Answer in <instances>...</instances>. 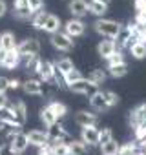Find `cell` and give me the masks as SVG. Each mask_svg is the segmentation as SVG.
<instances>
[{"label": "cell", "instance_id": "cell-1", "mask_svg": "<svg viewBox=\"0 0 146 155\" xmlns=\"http://www.w3.org/2000/svg\"><path fill=\"white\" fill-rule=\"evenodd\" d=\"M121 28H122V26H121L119 22L111 20V18H97L95 24H93V29H95L99 35H102V37H106V38H111V40L117 38Z\"/></svg>", "mask_w": 146, "mask_h": 155}, {"label": "cell", "instance_id": "cell-2", "mask_svg": "<svg viewBox=\"0 0 146 155\" xmlns=\"http://www.w3.org/2000/svg\"><path fill=\"white\" fill-rule=\"evenodd\" d=\"M17 51L20 57H37L40 53V42L38 38H26L17 46Z\"/></svg>", "mask_w": 146, "mask_h": 155}, {"label": "cell", "instance_id": "cell-3", "mask_svg": "<svg viewBox=\"0 0 146 155\" xmlns=\"http://www.w3.org/2000/svg\"><path fill=\"white\" fill-rule=\"evenodd\" d=\"M49 42H51V46H53L55 49H58V51H69V49H73V46H75V44H73V38L68 37V35L62 33V31L51 35Z\"/></svg>", "mask_w": 146, "mask_h": 155}, {"label": "cell", "instance_id": "cell-4", "mask_svg": "<svg viewBox=\"0 0 146 155\" xmlns=\"http://www.w3.org/2000/svg\"><path fill=\"white\" fill-rule=\"evenodd\" d=\"M86 31V24L81 20V18H69L66 24H64V33L71 38H77V37H82Z\"/></svg>", "mask_w": 146, "mask_h": 155}, {"label": "cell", "instance_id": "cell-5", "mask_svg": "<svg viewBox=\"0 0 146 155\" xmlns=\"http://www.w3.org/2000/svg\"><path fill=\"white\" fill-rule=\"evenodd\" d=\"M26 135H28V142H29L31 146L46 148V146L49 144V135H48V131H44V130H31V131H28Z\"/></svg>", "mask_w": 146, "mask_h": 155}, {"label": "cell", "instance_id": "cell-6", "mask_svg": "<svg viewBox=\"0 0 146 155\" xmlns=\"http://www.w3.org/2000/svg\"><path fill=\"white\" fill-rule=\"evenodd\" d=\"M13 17L18 20L33 18V13L29 11V0H15L13 2Z\"/></svg>", "mask_w": 146, "mask_h": 155}, {"label": "cell", "instance_id": "cell-7", "mask_svg": "<svg viewBox=\"0 0 146 155\" xmlns=\"http://www.w3.org/2000/svg\"><path fill=\"white\" fill-rule=\"evenodd\" d=\"M68 8L73 18H82L84 15L90 13V2H86V0H71Z\"/></svg>", "mask_w": 146, "mask_h": 155}, {"label": "cell", "instance_id": "cell-8", "mask_svg": "<svg viewBox=\"0 0 146 155\" xmlns=\"http://www.w3.org/2000/svg\"><path fill=\"white\" fill-rule=\"evenodd\" d=\"M68 88H69V91L79 93V95H91L93 91H97V88H95L88 79H81V81H77V82L69 84Z\"/></svg>", "mask_w": 146, "mask_h": 155}, {"label": "cell", "instance_id": "cell-9", "mask_svg": "<svg viewBox=\"0 0 146 155\" xmlns=\"http://www.w3.org/2000/svg\"><path fill=\"white\" fill-rule=\"evenodd\" d=\"M90 106L95 111H108L110 110L108 108V102H106V95H104L102 90H97V91H93L90 95Z\"/></svg>", "mask_w": 146, "mask_h": 155}, {"label": "cell", "instance_id": "cell-10", "mask_svg": "<svg viewBox=\"0 0 146 155\" xmlns=\"http://www.w3.org/2000/svg\"><path fill=\"white\" fill-rule=\"evenodd\" d=\"M131 42H133V37H131V29H130V26H122L121 31H119V35H117V38H115V46H117V49L122 51L124 48H130Z\"/></svg>", "mask_w": 146, "mask_h": 155}, {"label": "cell", "instance_id": "cell-11", "mask_svg": "<svg viewBox=\"0 0 146 155\" xmlns=\"http://www.w3.org/2000/svg\"><path fill=\"white\" fill-rule=\"evenodd\" d=\"M119 49H117V46H115V40H111V38H106V40H101L99 44H97V53L102 57V58H110V57H113L115 53H117Z\"/></svg>", "mask_w": 146, "mask_h": 155}, {"label": "cell", "instance_id": "cell-12", "mask_svg": "<svg viewBox=\"0 0 146 155\" xmlns=\"http://www.w3.org/2000/svg\"><path fill=\"white\" fill-rule=\"evenodd\" d=\"M81 140L88 146L99 144V128L97 126H86L81 130Z\"/></svg>", "mask_w": 146, "mask_h": 155}, {"label": "cell", "instance_id": "cell-13", "mask_svg": "<svg viewBox=\"0 0 146 155\" xmlns=\"http://www.w3.org/2000/svg\"><path fill=\"white\" fill-rule=\"evenodd\" d=\"M9 146L13 148V151H15L17 155H22V153L28 150V146H29V142H28V135H26L24 131H18V133L9 140Z\"/></svg>", "mask_w": 146, "mask_h": 155}, {"label": "cell", "instance_id": "cell-14", "mask_svg": "<svg viewBox=\"0 0 146 155\" xmlns=\"http://www.w3.org/2000/svg\"><path fill=\"white\" fill-rule=\"evenodd\" d=\"M75 122L81 126V128H86V126H97V115L91 113V111H86V110H81L75 113Z\"/></svg>", "mask_w": 146, "mask_h": 155}, {"label": "cell", "instance_id": "cell-15", "mask_svg": "<svg viewBox=\"0 0 146 155\" xmlns=\"http://www.w3.org/2000/svg\"><path fill=\"white\" fill-rule=\"evenodd\" d=\"M22 90H24L28 95H42V93H44V82L38 81V79H28V81L22 84Z\"/></svg>", "mask_w": 146, "mask_h": 155}, {"label": "cell", "instance_id": "cell-16", "mask_svg": "<svg viewBox=\"0 0 146 155\" xmlns=\"http://www.w3.org/2000/svg\"><path fill=\"white\" fill-rule=\"evenodd\" d=\"M17 40H15V35L11 31H4L0 33V49L4 51H15L17 49Z\"/></svg>", "mask_w": 146, "mask_h": 155}, {"label": "cell", "instance_id": "cell-17", "mask_svg": "<svg viewBox=\"0 0 146 155\" xmlns=\"http://www.w3.org/2000/svg\"><path fill=\"white\" fill-rule=\"evenodd\" d=\"M0 122L6 124V126H20V124L17 122V117H15V111H13L11 106H6V108L0 110ZM20 128H22V126H20Z\"/></svg>", "mask_w": 146, "mask_h": 155}, {"label": "cell", "instance_id": "cell-18", "mask_svg": "<svg viewBox=\"0 0 146 155\" xmlns=\"http://www.w3.org/2000/svg\"><path fill=\"white\" fill-rule=\"evenodd\" d=\"M11 108H13V111H15L17 122H18L20 126H24L26 120H28V108H26V102H24V101H17Z\"/></svg>", "mask_w": 146, "mask_h": 155}, {"label": "cell", "instance_id": "cell-19", "mask_svg": "<svg viewBox=\"0 0 146 155\" xmlns=\"http://www.w3.org/2000/svg\"><path fill=\"white\" fill-rule=\"evenodd\" d=\"M40 79L44 82H53V77H55V68H53V62L49 60H42V66H40Z\"/></svg>", "mask_w": 146, "mask_h": 155}, {"label": "cell", "instance_id": "cell-20", "mask_svg": "<svg viewBox=\"0 0 146 155\" xmlns=\"http://www.w3.org/2000/svg\"><path fill=\"white\" fill-rule=\"evenodd\" d=\"M60 26H62V22H60V18H58L57 15H48L42 31H46V33H49V35H55V33L60 31Z\"/></svg>", "mask_w": 146, "mask_h": 155}, {"label": "cell", "instance_id": "cell-21", "mask_svg": "<svg viewBox=\"0 0 146 155\" xmlns=\"http://www.w3.org/2000/svg\"><path fill=\"white\" fill-rule=\"evenodd\" d=\"M49 153L51 155H69V146L64 140H49Z\"/></svg>", "mask_w": 146, "mask_h": 155}, {"label": "cell", "instance_id": "cell-22", "mask_svg": "<svg viewBox=\"0 0 146 155\" xmlns=\"http://www.w3.org/2000/svg\"><path fill=\"white\" fill-rule=\"evenodd\" d=\"M20 60H22V57H20V53H18L17 49H15V51H8V55H6L2 66H4L6 69H15V68L20 64Z\"/></svg>", "mask_w": 146, "mask_h": 155}, {"label": "cell", "instance_id": "cell-23", "mask_svg": "<svg viewBox=\"0 0 146 155\" xmlns=\"http://www.w3.org/2000/svg\"><path fill=\"white\" fill-rule=\"evenodd\" d=\"M128 51H130V55L133 58L142 60V58H146V42H131Z\"/></svg>", "mask_w": 146, "mask_h": 155}, {"label": "cell", "instance_id": "cell-24", "mask_svg": "<svg viewBox=\"0 0 146 155\" xmlns=\"http://www.w3.org/2000/svg\"><path fill=\"white\" fill-rule=\"evenodd\" d=\"M69 146V155H88V144H84L82 140L73 139L68 142Z\"/></svg>", "mask_w": 146, "mask_h": 155}, {"label": "cell", "instance_id": "cell-25", "mask_svg": "<svg viewBox=\"0 0 146 155\" xmlns=\"http://www.w3.org/2000/svg\"><path fill=\"white\" fill-rule=\"evenodd\" d=\"M40 120H42V124H44V126H46L48 130H49L51 126H55V124L58 122V119H57V117L53 115V111H51V110H49L48 106H44V108L40 110Z\"/></svg>", "mask_w": 146, "mask_h": 155}, {"label": "cell", "instance_id": "cell-26", "mask_svg": "<svg viewBox=\"0 0 146 155\" xmlns=\"http://www.w3.org/2000/svg\"><path fill=\"white\" fill-rule=\"evenodd\" d=\"M106 79H108V73H106L104 69H93V71L88 75V81H90L95 88H99L101 84H104Z\"/></svg>", "mask_w": 146, "mask_h": 155}, {"label": "cell", "instance_id": "cell-27", "mask_svg": "<svg viewBox=\"0 0 146 155\" xmlns=\"http://www.w3.org/2000/svg\"><path fill=\"white\" fill-rule=\"evenodd\" d=\"M106 69H108V75L113 77V79H122L124 75H128V64H126V62L110 66V68H106Z\"/></svg>", "mask_w": 146, "mask_h": 155}, {"label": "cell", "instance_id": "cell-28", "mask_svg": "<svg viewBox=\"0 0 146 155\" xmlns=\"http://www.w3.org/2000/svg\"><path fill=\"white\" fill-rule=\"evenodd\" d=\"M53 66H55V69H58L62 75H68L71 69H75V66H73V60H71V58H68V57L58 58L57 62H53Z\"/></svg>", "mask_w": 146, "mask_h": 155}, {"label": "cell", "instance_id": "cell-29", "mask_svg": "<svg viewBox=\"0 0 146 155\" xmlns=\"http://www.w3.org/2000/svg\"><path fill=\"white\" fill-rule=\"evenodd\" d=\"M48 135H49V140H64V137H68V131L64 130L62 124H55L48 130Z\"/></svg>", "mask_w": 146, "mask_h": 155}, {"label": "cell", "instance_id": "cell-30", "mask_svg": "<svg viewBox=\"0 0 146 155\" xmlns=\"http://www.w3.org/2000/svg\"><path fill=\"white\" fill-rule=\"evenodd\" d=\"M48 108L53 111V115H55L57 119H62V117H66V113H68V106H66L64 102H58V101H51V102L48 104Z\"/></svg>", "mask_w": 146, "mask_h": 155}, {"label": "cell", "instance_id": "cell-31", "mask_svg": "<svg viewBox=\"0 0 146 155\" xmlns=\"http://www.w3.org/2000/svg\"><path fill=\"white\" fill-rule=\"evenodd\" d=\"M90 13L99 17V18H104V15L108 13V6L101 4V2H95V0H90Z\"/></svg>", "mask_w": 146, "mask_h": 155}, {"label": "cell", "instance_id": "cell-32", "mask_svg": "<svg viewBox=\"0 0 146 155\" xmlns=\"http://www.w3.org/2000/svg\"><path fill=\"white\" fill-rule=\"evenodd\" d=\"M119 148H121V144H119L115 139H111L108 144L101 146V153H102V155H117V153H119Z\"/></svg>", "mask_w": 146, "mask_h": 155}, {"label": "cell", "instance_id": "cell-33", "mask_svg": "<svg viewBox=\"0 0 146 155\" xmlns=\"http://www.w3.org/2000/svg\"><path fill=\"white\" fill-rule=\"evenodd\" d=\"M48 15H49V13H46V11H40V13L33 15V18H31V26H33L35 29H44V24H46Z\"/></svg>", "mask_w": 146, "mask_h": 155}, {"label": "cell", "instance_id": "cell-34", "mask_svg": "<svg viewBox=\"0 0 146 155\" xmlns=\"http://www.w3.org/2000/svg\"><path fill=\"white\" fill-rule=\"evenodd\" d=\"M81 79H84V77H82V73L75 68V69H71L68 75H64V84H73V82H77V81H81Z\"/></svg>", "mask_w": 146, "mask_h": 155}, {"label": "cell", "instance_id": "cell-35", "mask_svg": "<svg viewBox=\"0 0 146 155\" xmlns=\"http://www.w3.org/2000/svg\"><path fill=\"white\" fill-rule=\"evenodd\" d=\"M111 139H113V131H111L110 128H102V130H99V146L108 144Z\"/></svg>", "mask_w": 146, "mask_h": 155}, {"label": "cell", "instance_id": "cell-36", "mask_svg": "<svg viewBox=\"0 0 146 155\" xmlns=\"http://www.w3.org/2000/svg\"><path fill=\"white\" fill-rule=\"evenodd\" d=\"M137 146H135V142H126V144H122L121 148H119V153L117 155H137Z\"/></svg>", "mask_w": 146, "mask_h": 155}, {"label": "cell", "instance_id": "cell-37", "mask_svg": "<svg viewBox=\"0 0 146 155\" xmlns=\"http://www.w3.org/2000/svg\"><path fill=\"white\" fill-rule=\"evenodd\" d=\"M29 11L33 15L44 11V0H29Z\"/></svg>", "mask_w": 146, "mask_h": 155}, {"label": "cell", "instance_id": "cell-38", "mask_svg": "<svg viewBox=\"0 0 146 155\" xmlns=\"http://www.w3.org/2000/svg\"><path fill=\"white\" fill-rule=\"evenodd\" d=\"M104 95H106L108 108H113V106H117V104H119V95H117L115 91H104Z\"/></svg>", "mask_w": 146, "mask_h": 155}, {"label": "cell", "instance_id": "cell-39", "mask_svg": "<svg viewBox=\"0 0 146 155\" xmlns=\"http://www.w3.org/2000/svg\"><path fill=\"white\" fill-rule=\"evenodd\" d=\"M121 62H126V60H124V55H122V51H117L113 57H110V58H108V66H106V68H110V66H115V64H121Z\"/></svg>", "mask_w": 146, "mask_h": 155}, {"label": "cell", "instance_id": "cell-40", "mask_svg": "<svg viewBox=\"0 0 146 155\" xmlns=\"http://www.w3.org/2000/svg\"><path fill=\"white\" fill-rule=\"evenodd\" d=\"M133 8H135L137 15L139 13H146V0H133Z\"/></svg>", "mask_w": 146, "mask_h": 155}, {"label": "cell", "instance_id": "cell-41", "mask_svg": "<svg viewBox=\"0 0 146 155\" xmlns=\"http://www.w3.org/2000/svg\"><path fill=\"white\" fill-rule=\"evenodd\" d=\"M8 90H9V79L8 77H0V95H6Z\"/></svg>", "mask_w": 146, "mask_h": 155}, {"label": "cell", "instance_id": "cell-42", "mask_svg": "<svg viewBox=\"0 0 146 155\" xmlns=\"http://www.w3.org/2000/svg\"><path fill=\"white\" fill-rule=\"evenodd\" d=\"M0 155H17V153L13 151L9 142H4V144H0Z\"/></svg>", "mask_w": 146, "mask_h": 155}, {"label": "cell", "instance_id": "cell-43", "mask_svg": "<svg viewBox=\"0 0 146 155\" xmlns=\"http://www.w3.org/2000/svg\"><path fill=\"white\" fill-rule=\"evenodd\" d=\"M6 13H8V2L6 0H0V18H2Z\"/></svg>", "mask_w": 146, "mask_h": 155}, {"label": "cell", "instance_id": "cell-44", "mask_svg": "<svg viewBox=\"0 0 146 155\" xmlns=\"http://www.w3.org/2000/svg\"><path fill=\"white\" fill-rule=\"evenodd\" d=\"M20 88V81L18 79H9V90H17Z\"/></svg>", "mask_w": 146, "mask_h": 155}, {"label": "cell", "instance_id": "cell-45", "mask_svg": "<svg viewBox=\"0 0 146 155\" xmlns=\"http://www.w3.org/2000/svg\"><path fill=\"white\" fill-rule=\"evenodd\" d=\"M6 106H9V101H8V97H6V95H0V110H2V108H6Z\"/></svg>", "mask_w": 146, "mask_h": 155}, {"label": "cell", "instance_id": "cell-46", "mask_svg": "<svg viewBox=\"0 0 146 155\" xmlns=\"http://www.w3.org/2000/svg\"><path fill=\"white\" fill-rule=\"evenodd\" d=\"M6 55H8V51L0 49V66H2V62H4V58H6Z\"/></svg>", "mask_w": 146, "mask_h": 155}, {"label": "cell", "instance_id": "cell-47", "mask_svg": "<svg viewBox=\"0 0 146 155\" xmlns=\"http://www.w3.org/2000/svg\"><path fill=\"white\" fill-rule=\"evenodd\" d=\"M95 2H101V4H106V6H110V4H111V0H95Z\"/></svg>", "mask_w": 146, "mask_h": 155}, {"label": "cell", "instance_id": "cell-48", "mask_svg": "<svg viewBox=\"0 0 146 155\" xmlns=\"http://www.w3.org/2000/svg\"><path fill=\"white\" fill-rule=\"evenodd\" d=\"M38 155H51V153H49V151H44V150H40V153H38Z\"/></svg>", "mask_w": 146, "mask_h": 155}]
</instances>
